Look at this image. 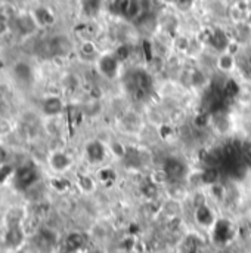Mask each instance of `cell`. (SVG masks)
I'll use <instances>...</instances> for the list:
<instances>
[{"mask_svg":"<svg viewBox=\"0 0 251 253\" xmlns=\"http://www.w3.org/2000/svg\"><path fill=\"white\" fill-rule=\"evenodd\" d=\"M47 166L56 175H65L74 166V159L65 150H53L47 156Z\"/></svg>","mask_w":251,"mask_h":253,"instance_id":"obj_1","label":"cell"},{"mask_svg":"<svg viewBox=\"0 0 251 253\" xmlns=\"http://www.w3.org/2000/svg\"><path fill=\"white\" fill-rule=\"evenodd\" d=\"M56 233L50 228H41L33 236V246L38 253H52L56 248Z\"/></svg>","mask_w":251,"mask_h":253,"instance_id":"obj_2","label":"cell"},{"mask_svg":"<svg viewBox=\"0 0 251 253\" xmlns=\"http://www.w3.org/2000/svg\"><path fill=\"white\" fill-rule=\"evenodd\" d=\"M64 110H65V104L62 98L58 95H49L40 101V113L47 120L61 117Z\"/></svg>","mask_w":251,"mask_h":253,"instance_id":"obj_3","label":"cell"},{"mask_svg":"<svg viewBox=\"0 0 251 253\" xmlns=\"http://www.w3.org/2000/svg\"><path fill=\"white\" fill-rule=\"evenodd\" d=\"M25 243V233L22 225H10L6 227L4 236H3V245L10 252H18L22 245Z\"/></svg>","mask_w":251,"mask_h":253,"instance_id":"obj_4","label":"cell"},{"mask_svg":"<svg viewBox=\"0 0 251 253\" xmlns=\"http://www.w3.org/2000/svg\"><path fill=\"white\" fill-rule=\"evenodd\" d=\"M108 153V147L105 142L99 139H92L84 145V157L90 165H101Z\"/></svg>","mask_w":251,"mask_h":253,"instance_id":"obj_5","label":"cell"},{"mask_svg":"<svg viewBox=\"0 0 251 253\" xmlns=\"http://www.w3.org/2000/svg\"><path fill=\"white\" fill-rule=\"evenodd\" d=\"M95 64H96V68L101 76H104L107 79H112L118 71L120 59L112 53H105V55H99L98 59L95 61Z\"/></svg>","mask_w":251,"mask_h":253,"instance_id":"obj_6","label":"cell"},{"mask_svg":"<svg viewBox=\"0 0 251 253\" xmlns=\"http://www.w3.org/2000/svg\"><path fill=\"white\" fill-rule=\"evenodd\" d=\"M31 16L36 22V25L38 28H47V27H52L55 24V13L52 12L50 7L47 6H37L34 7L31 12Z\"/></svg>","mask_w":251,"mask_h":253,"instance_id":"obj_7","label":"cell"},{"mask_svg":"<svg viewBox=\"0 0 251 253\" xmlns=\"http://www.w3.org/2000/svg\"><path fill=\"white\" fill-rule=\"evenodd\" d=\"M49 49H50L52 55L65 56V55H68L74 49V44H72V42L67 36H55L49 42Z\"/></svg>","mask_w":251,"mask_h":253,"instance_id":"obj_8","label":"cell"},{"mask_svg":"<svg viewBox=\"0 0 251 253\" xmlns=\"http://www.w3.org/2000/svg\"><path fill=\"white\" fill-rule=\"evenodd\" d=\"M216 67L223 74H231L238 68V56L232 55L229 52H220V55L216 59Z\"/></svg>","mask_w":251,"mask_h":253,"instance_id":"obj_9","label":"cell"},{"mask_svg":"<svg viewBox=\"0 0 251 253\" xmlns=\"http://www.w3.org/2000/svg\"><path fill=\"white\" fill-rule=\"evenodd\" d=\"M13 77L21 83H30L33 80V67L27 61H16L12 67Z\"/></svg>","mask_w":251,"mask_h":253,"instance_id":"obj_10","label":"cell"},{"mask_svg":"<svg viewBox=\"0 0 251 253\" xmlns=\"http://www.w3.org/2000/svg\"><path fill=\"white\" fill-rule=\"evenodd\" d=\"M77 52L80 53V56L83 59H93L96 61L99 56V49L96 46V43L92 39H83L77 47Z\"/></svg>","mask_w":251,"mask_h":253,"instance_id":"obj_11","label":"cell"},{"mask_svg":"<svg viewBox=\"0 0 251 253\" xmlns=\"http://www.w3.org/2000/svg\"><path fill=\"white\" fill-rule=\"evenodd\" d=\"M77 187L84 194H93L98 188V179L89 173H83L77 178Z\"/></svg>","mask_w":251,"mask_h":253,"instance_id":"obj_12","label":"cell"},{"mask_svg":"<svg viewBox=\"0 0 251 253\" xmlns=\"http://www.w3.org/2000/svg\"><path fill=\"white\" fill-rule=\"evenodd\" d=\"M24 216H25V212H24L22 208H10L6 212V216H4L6 227H10V225H22Z\"/></svg>","mask_w":251,"mask_h":253,"instance_id":"obj_13","label":"cell"},{"mask_svg":"<svg viewBox=\"0 0 251 253\" xmlns=\"http://www.w3.org/2000/svg\"><path fill=\"white\" fill-rule=\"evenodd\" d=\"M151 184H154L155 187H164L170 182V176L166 172V169H155L151 172Z\"/></svg>","mask_w":251,"mask_h":253,"instance_id":"obj_14","label":"cell"},{"mask_svg":"<svg viewBox=\"0 0 251 253\" xmlns=\"http://www.w3.org/2000/svg\"><path fill=\"white\" fill-rule=\"evenodd\" d=\"M107 147H108V153L112 154L117 159H123L126 156V147L120 141H115V139L114 141H108Z\"/></svg>","mask_w":251,"mask_h":253,"instance_id":"obj_15","label":"cell"},{"mask_svg":"<svg viewBox=\"0 0 251 253\" xmlns=\"http://www.w3.org/2000/svg\"><path fill=\"white\" fill-rule=\"evenodd\" d=\"M81 7L87 16H95L99 12L101 0H81Z\"/></svg>","mask_w":251,"mask_h":253,"instance_id":"obj_16","label":"cell"},{"mask_svg":"<svg viewBox=\"0 0 251 253\" xmlns=\"http://www.w3.org/2000/svg\"><path fill=\"white\" fill-rule=\"evenodd\" d=\"M84 253H104L99 248H89V249H86Z\"/></svg>","mask_w":251,"mask_h":253,"instance_id":"obj_17","label":"cell"},{"mask_svg":"<svg viewBox=\"0 0 251 253\" xmlns=\"http://www.w3.org/2000/svg\"><path fill=\"white\" fill-rule=\"evenodd\" d=\"M246 22L249 24L251 27V9H250V12H249V15H247V19H246Z\"/></svg>","mask_w":251,"mask_h":253,"instance_id":"obj_18","label":"cell"}]
</instances>
